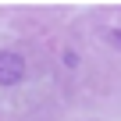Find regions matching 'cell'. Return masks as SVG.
<instances>
[{
	"instance_id": "obj_1",
	"label": "cell",
	"mask_w": 121,
	"mask_h": 121,
	"mask_svg": "<svg viewBox=\"0 0 121 121\" xmlns=\"http://www.w3.org/2000/svg\"><path fill=\"white\" fill-rule=\"evenodd\" d=\"M22 78H25V60H22V53L4 50V53H0V86H14Z\"/></svg>"
},
{
	"instance_id": "obj_2",
	"label": "cell",
	"mask_w": 121,
	"mask_h": 121,
	"mask_svg": "<svg viewBox=\"0 0 121 121\" xmlns=\"http://www.w3.org/2000/svg\"><path fill=\"white\" fill-rule=\"evenodd\" d=\"M107 43H114L121 50V29H107Z\"/></svg>"
},
{
	"instance_id": "obj_3",
	"label": "cell",
	"mask_w": 121,
	"mask_h": 121,
	"mask_svg": "<svg viewBox=\"0 0 121 121\" xmlns=\"http://www.w3.org/2000/svg\"><path fill=\"white\" fill-rule=\"evenodd\" d=\"M64 64H68V68L78 64V53H75V50H64Z\"/></svg>"
}]
</instances>
